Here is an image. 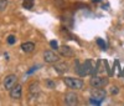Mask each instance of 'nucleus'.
I'll use <instances>...</instances> for the list:
<instances>
[{
	"mask_svg": "<svg viewBox=\"0 0 124 106\" xmlns=\"http://www.w3.org/2000/svg\"><path fill=\"white\" fill-rule=\"evenodd\" d=\"M63 82L67 87L70 89H73V90H81V89H83L85 86V82L83 80H81V79H77V77H65L63 79Z\"/></svg>",
	"mask_w": 124,
	"mask_h": 106,
	"instance_id": "nucleus-1",
	"label": "nucleus"
},
{
	"mask_svg": "<svg viewBox=\"0 0 124 106\" xmlns=\"http://www.w3.org/2000/svg\"><path fill=\"white\" fill-rule=\"evenodd\" d=\"M92 87H104L108 85V77L106 76H93L89 81Z\"/></svg>",
	"mask_w": 124,
	"mask_h": 106,
	"instance_id": "nucleus-2",
	"label": "nucleus"
},
{
	"mask_svg": "<svg viewBox=\"0 0 124 106\" xmlns=\"http://www.w3.org/2000/svg\"><path fill=\"white\" fill-rule=\"evenodd\" d=\"M107 96V91L104 89H102V87H94L92 91H91V97H93L94 100L102 102L103 100L106 99Z\"/></svg>",
	"mask_w": 124,
	"mask_h": 106,
	"instance_id": "nucleus-3",
	"label": "nucleus"
},
{
	"mask_svg": "<svg viewBox=\"0 0 124 106\" xmlns=\"http://www.w3.org/2000/svg\"><path fill=\"white\" fill-rule=\"evenodd\" d=\"M44 59L47 64H56L57 61H60V55H57L52 50H47L44 52Z\"/></svg>",
	"mask_w": 124,
	"mask_h": 106,
	"instance_id": "nucleus-4",
	"label": "nucleus"
},
{
	"mask_svg": "<svg viewBox=\"0 0 124 106\" xmlns=\"http://www.w3.org/2000/svg\"><path fill=\"white\" fill-rule=\"evenodd\" d=\"M16 84H17V76H16V75H14V74H10V75L5 76V79H4V87H5L6 90L13 89Z\"/></svg>",
	"mask_w": 124,
	"mask_h": 106,
	"instance_id": "nucleus-5",
	"label": "nucleus"
},
{
	"mask_svg": "<svg viewBox=\"0 0 124 106\" xmlns=\"http://www.w3.org/2000/svg\"><path fill=\"white\" fill-rule=\"evenodd\" d=\"M9 91H10V97L13 100H20L23 96V86L19 84H16L15 86L13 89H10Z\"/></svg>",
	"mask_w": 124,
	"mask_h": 106,
	"instance_id": "nucleus-6",
	"label": "nucleus"
},
{
	"mask_svg": "<svg viewBox=\"0 0 124 106\" xmlns=\"http://www.w3.org/2000/svg\"><path fill=\"white\" fill-rule=\"evenodd\" d=\"M65 104L70 105V106H75L78 104V95L76 92H67L65 95Z\"/></svg>",
	"mask_w": 124,
	"mask_h": 106,
	"instance_id": "nucleus-7",
	"label": "nucleus"
},
{
	"mask_svg": "<svg viewBox=\"0 0 124 106\" xmlns=\"http://www.w3.org/2000/svg\"><path fill=\"white\" fill-rule=\"evenodd\" d=\"M77 71H78V74L81 76H86V75H88V74H91L92 72V65H91V61L89 60H87L83 65L82 66H79L78 69H77Z\"/></svg>",
	"mask_w": 124,
	"mask_h": 106,
	"instance_id": "nucleus-8",
	"label": "nucleus"
},
{
	"mask_svg": "<svg viewBox=\"0 0 124 106\" xmlns=\"http://www.w3.org/2000/svg\"><path fill=\"white\" fill-rule=\"evenodd\" d=\"M58 50H60V54H61L62 56H65V58H72V56H75V52H73V50H72L70 46L63 45L62 48H60Z\"/></svg>",
	"mask_w": 124,
	"mask_h": 106,
	"instance_id": "nucleus-9",
	"label": "nucleus"
},
{
	"mask_svg": "<svg viewBox=\"0 0 124 106\" xmlns=\"http://www.w3.org/2000/svg\"><path fill=\"white\" fill-rule=\"evenodd\" d=\"M21 50L24 52H32L35 50V44L34 42H31V41H26V42H23L21 44Z\"/></svg>",
	"mask_w": 124,
	"mask_h": 106,
	"instance_id": "nucleus-10",
	"label": "nucleus"
},
{
	"mask_svg": "<svg viewBox=\"0 0 124 106\" xmlns=\"http://www.w3.org/2000/svg\"><path fill=\"white\" fill-rule=\"evenodd\" d=\"M55 69L57 72L62 74V72H66L68 70V64L67 62H56V65H55Z\"/></svg>",
	"mask_w": 124,
	"mask_h": 106,
	"instance_id": "nucleus-11",
	"label": "nucleus"
},
{
	"mask_svg": "<svg viewBox=\"0 0 124 106\" xmlns=\"http://www.w3.org/2000/svg\"><path fill=\"white\" fill-rule=\"evenodd\" d=\"M34 4H35L34 0H23V8L24 9L31 10V9L34 8Z\"/></svg>",
	"mask_w": 124,
	"mask_h": 106,
	"instance_id": "nucleus-12",
	"label": "nucleus"
},
{
	"mask_svg": "<svg viewBox=\"0 0 124 106\" xmlns=\"http://www.w3.org/2000/svg\"><path fill=\"white\" fill-rule=\"evenodd\" d=\"M40 92V89H39V84L37 82H32L30 85V94H35L37 95Z\"/></svg>",
	"mask_w": 124,
	"mask_h": 106,
	"instance_id": "nucleus-13",
	"label": "nucleus"
},
{
	"mask_svg": "<svg viewBox=\"0 0 124 106\" xmlns=\"http://www.w3.org/2000/svg\"><path fill=\"white\" fill-rule=\"evenodd\" d=\"M6 41H8V44L14 45L15 42H16V38H15V35H9V36H8V39H6Z\"/></svg>",
	"mask_w": 124,
	"mask_h": 106,
	"instance_id": "nucleus-14",
	"label": "nucleus"
},
{
	"mask_svg": "<svg viewBox=\"0 0 124 106\" xmlns=\"http://www.w3.org/2000/svg\"><path fill=\"white\" fill-rule=\"evenodd\" d=\"M55 85H56V84H55L54 80H51V79H47V80H46V86H47L48 89H54Z\"/></svg>",
	"mask_w": 124,
	"mask_h": 106,
	"instance_id": "nucleus-15",
	"label": "nucleus"
},
{
	"mask_svg": "<svg viewBox=\"0 0 124 106\" xmlns=\"http://www.w3.org/2000/svg\"><path fill=\"white\" fill-rule=\"evenodd\" d=\"M8 6V0H0V11H4Z\"/></svg>",
	"mask_w": 124,
	"mask_h": 106,
	"instance_id": "nucleus-16",
	"label": "nucleus"
},
{
	"mask_svg": "<svg viewBox=\"0 0 124 106\" xmlns=\"http://www.w3.org/2000/svg\"><path fill=\"white\" fill-rule=\"evenodd\" d=\"M97 44H98V46H99L102 50H106V42L103 41L102 39H97Z\"/></svg>",
	"mask_w": 124,
	"mask_h": 106,
	"instance_id": "nucleus-17",
	"label": "nucleus"
},
{
	"mask_svg": "<svg viewBox=\"0 0 124 106\" xmlns=\"http://www.w3.org/2000/svg\"><path fill=\"white\" fill-rule=\"evenodd\" d=\"M50 45H51V48H52V49H58V44H57V41H55V40H51L50 41Z\"/></svg>",
	"mask_w": 124,
	"mask_h": 106,
	"instance_id": "nucleus-18",
	"label": "nucleus"
},
{
	"mask_svg": "<svg viewBox=\"0 0 124 106\" xmlns=\"http://www.w3.org/2000/svg\"><path fill=\"white\" fill-rule=\"evenodd\" d=\"M89 104H92V105H101L102 102H99V101L94 100V99H93V97H91V99H89Z\"/></svg>",
	"mask_w": 124,
	"mask_h": 106,
	"instance_id": "nucleus-19",
	"label": "nucleus"
},
{
	"mask_svg": "<svg viewBox=\"0 0 124 106\" xmlns=\"http://www.w3.org/2000/svg\"><path fill=\"white\" fill-rule=\"evenodd\" d=\"M113 95H116V94H118V87H112V91H110Z\"/></svg>",
	"mask_w": 124,
	"mask_h": 106,
	"instance_id": "nucleus-20",
	"label": "nucleus"
}]
</instances>
